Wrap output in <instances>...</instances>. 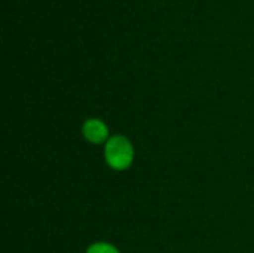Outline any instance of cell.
<instances>
[{"label":"cell","mask_w":254,"mask_h":253,"mask_svg":"<svg viewBox=\"0 0 254 253\" xmlns=\"http://www.w3.org/2000/svg\"><path fill=\"white\" fill-rule=\"evenodd\" d=\"M104 152H106V160H107L109 166L115 170L128 169L134 158V149H132L131 143L122 136L112 137L107 142Z\"/></svg>","instance_id":"cell-1"},{"label":"cell","mask_w":254,"mask_h":253,"mask_svg":"<svg viewBox=\"0 0 254 253\" xmlns=\"http://www.w3.org/2000/svg\"><path fill=\"white\" fill-rule=\"evenodd\" d=\"M88 253H119L112 245H107V243H95L92 245Z\"/></svg>","instance_id":"cell-3"},{"label":"cell","mask_w":254,"mask_h":253,"mask_svg":"<svg viewBox=\"0 0 254 253\" xmlns=\"http://www.w3.org/2000/svg\"><path fill=\"white\" fill-rule=\"evenodd\" d=\"M107 127L98 119H89L83 125L85 137L92 143H101L107 139Z\"/></svg>","instance_id":"cell-2"}]
</instances>
